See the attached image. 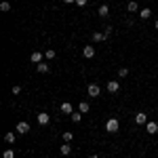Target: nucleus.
<instances>
[{
    "label": "nucleus",
    "mask_w": 158,
    "mask_h": 158,
    "mask_svg": "<svg viewBox=\"0 0 158 158\" xmlns=\"http://www.w3.org/2000/svg\"><path fill=\"white\" fill-rule=\"evenodd\" d=\"M86 93H89V97H95V99H97L99 95H101V86H99L97 82H91V85L86 86Z\"/></svg>",
    "instance_id": "1"
},
{
    "label": "nucleus",
    "mask_w": 158,
    "mask_h": 158,
    "mask_svg": "<svg viewBox=\"0 0 158 158\" xmlns=\"http://www.w3.org/2000/svg\"><path fill=\"white\" fill-rule=\"evenodd\" d=\"M118 129H120V122L116 120V118H110V120L106 122V131H108V133H118Z\"/></svg>",
    "instance_id": "2"
},
{
    "label": "nucleus",
    "mask_w": 158,
    "mask_h": 158,
    "mask_svg": "<svg viewBox=\"0 0 158 158\" xmlns=\"http://www.w3.org/2000/svg\"><path fill=\"white\" fill-rule=\"evenodd\" d=\"M15 131H17L19 135H27V133H30V124H27L25 120L17 122V127H15Z\"/></svg>",
    "instance_id": "3"
},
{
    "label": "nucleus",
    "mask_w": 158,
    "mask_h": 158,
    "mask_svg": "<svg viewBox=\"0 0 158 158\" xmlns=\"http://www.w3.org/2000/svg\"><path fill=\"white\" fill-rule=\"evenodd\" d=\"M36 120H38V124H40V127H47V124L51 122V116L47 114V112H40V114L36 116Z\"/></svg>",
    "instance_id": "4"
},
{
    "label": "nucleus",
    "mask_w": 158,
    "mask_h": 158,
    "mask_svg": "<svg viewBox=\"0 0 158 158\" xmlns=\"http://www.w3.org/2000/svg\"><path fill=\"white\" fill-rule=\"evenodd\" d=\"M108 91L112 95H116V93L120 91V82H118V80H108Z\"/></svg>",
    "instance_id": "5"
},
{
    "label": "nucleus",
    "mask_w": 158,
    "mask_h": 158,
    "mask_svg": "<svg viewBox=\"0 0 158 158\" xmlns=\"http://www.w3.org/2000/svg\"><path fill=\"white\" fill-rule=\"evenodd\" d=\"M42 59H44V53H40V51H34V53H32V55H30V61H32V63H42Z\"/></svg>",
    "instance_id": "6"
},
{
    "label": "nucleus",
    "mask_w": 158,
    "mask_h": 158,
    "mask_svg": "<svg viewBox=\"0 0 158 158\" xmlns=\"http://www.w3.org/2000/svg\"><path fill=\"white\" fill-rule=\"evenodd\" d=\"M82 55H85L86 59H91V57H95V47H91V44H86L85 49H82Z\"/></svg>",
    "instance_id": "7"
},
{
    "label": "nucleus",
    "mask_w": 158,
    "mask_h": 158,
    "mask_svg": "<svg viewBox=\"0 0 158 158\" xmlns=\"http://www.w3.org/2000/svg\"><path fill=\"white\" fill-rule=\"evenodd\" d=\"M135 122H137V124H148V116L143 112H137V114H135Z\"/></svg>",
    "instance_id": "8"
},
{
    "label": "nucleus",
    "mask_w": 158,
    "mask_h": 158,
    "mask_svg": "<svg viewBox=\"0 0 158 158\" xmlns=\"http://www.w3.org/2000/svg\"><path fill=\"white\" fill-rule=\"evenodd\" d=\"M61 112H63V114H74L72 103H70V101H63V103H61Z\"/></svg>",
    "instance_id": "9"
},
{
    "label": "nucleus",
    "mask_w": 158,
    "mask_h": 158,
    "mask_svg": "<svg viewBox=\"0 0 158 158\" xmlns=\"http://www.w3.org/2000/svg\"><path fill=\"white\" fill-rule=\"evenodd\" d=\"M158 133V124L154 120H150L148 122V135H156Z\"/></svg>",
    "instance_id": "10"
},
{
    "label": "nucleus",
    "mask_w": 158,
    "mask_h": 158,
    "mask_svg": "<svg viewBox=\"0 0 158 158\" xmlns=\"http://www.w3.org/2000/svg\"><path fill=\"white\" fill-rule=\"evenodd\" d=\"M97 15H99V17H108V15H110V6H108V4H101V6L97 9Z\"/></svg>",
    "instance_id": "11"
},
{
    "label": "nucleus",
    "mask_w": 158,
    "mask_h": 158,
    "mask_svg": "<svg viewBox=\"0 0 158 158\" xmlns=\"http://www.w3.org/2000/svg\"><path fill=\"white\" fill-rule=\"evenodd\" d=\"M59 152H61V156H70V152H72V146L63 141V146L59 148Z\"/></svg>",
    "instance_id": "12"
},
{
    "label": "nucleus",
    "mask_w": 158,
    "mask_h": 158,
    "mask_svg": "<svg viewBox=\"0 0 158 158\" xmlns=\"http://www.w3.org/2000/svg\"><path fill=\"white\" fill-rule=\"evenodd\" d=\"M36 70H38L40 74H49L51 65H49V63H44V61H42V63H38V65H36Z\"/></svg>",
    "instance_id": "13"
},
{
    "label": "nucleus",
    "mask_w": 158,
    "mask_h": 158,
    "mask_svg": "<svg viewBox=\"0 0 158 158\" xmlns=\"http://www.w3.org/2000/svg\"><path fill=\"white\" fill-rule=\"evenodd\" d=\"M127 11L129 13H139V4H137L135 0H131V2L127 4Z\"/></svg>",
    "instance_id": "14"
},
{
    "label": "nucleus",
    "mask_w": 158,
    "mask_h": 158,
    "mask_svg": "<svg viewBox=\"0 0 158 158\" xmlns=\"http://www.w3.org/2000/svg\"><path fill=\"white\" fill-rule=\"evenodd\" d=\"M4 141H6V143H15V141H17V133L9 131V133L4 135Z\"/></svg>",
    "instance_id": "15"
},
{
    "label": "nucleus",
    "mask_w": 158,
    "mask_h": 158,
    "mask_svg": "<svg viewBox=\"0 0 158 158\" xmlns=\"http://www.w3.org/2000/svg\"><path fill=\"white\" fill-rule=\"evenodd\" d=\"M150 17H152V11H150V9H141V11H139V19L146 21V19H150Z\"/></svg>",
    "instance_id": "16"
},
{
    "label": "nucleus",
    "mask_w": 158,
    "mask_h": 158,
    "mask_svg": "<svg viewBox=\"0 0 158 158\" xmlns=\"http://www.w3.org/2000/svg\"><path fill=\"white\" fill-rule=\"evenodd\" d=\"M93 40H95V42H103V40H108V38H106L103 32H93Z\"/></svg>",
    "instance_id": "17"
},
{
    "label": "nucleus",
    "mask_w": 158,
    "mask_h": 158,
    "mask_svg": "<svg viewBox=\"0 0 158 158\" xmlns=\"http://www.w3.org/2000/svg\"><path fill=\"white\" fill-rule=\"evenodd\" d=\"M89 110H91V106H89V101H80V103H78V112H82V114H86Z\"/></svg>",
    "instance_id": "18"
},
{
    "label": "nucleus",
    "mask_w": 158,
    "mask_h": 158,
    "mask_svg": "<svg viewBox=\"0 0 158 158\" xmlns=\"http://www.w3.org/2000/svg\"><path fill=\"white\" fill-rule=\"evenodd\" d=\"M2 158H15V150H13V148H6V150L2 152Z\"/></svg>",
    "instance_id": "19"
},
{
    "label": "nucleus",
    "mask_w": 158,
    "mask_h": 158,
    "mask_svg": "<svg viewBox=\"0 0 158 158\" xmlns=\"http://www.w3.org/2000/svg\"><path fill=\"white\" fill-rule=\"evenodd\" d=\"M0 11H2V13H9V11H11V2H6V0H4V2H0Z\"/></svg>",
    "instance_id": "20"
},
{
    "label": "nucleus",
    "mask_w": 158,
    "mask_h": 158,
    "mask_svg": "<svg viewBox=\"0 0 158 158\" xmlns=\"http://www.w3.org/2000/svg\"><path fill=\"white\" fill-rule=\"evenodd\" d=\"M72 139H74L72 131H63V141H65V143H70V141H72Z\"/></svg>",
    "instance_id": "21"
},
{
    "label": "nucleus",
    "mask_w": 158,
    "mask_h": 158,
    "mask_svg": "<svg viewBox=\"0 0 158 158\" xmlns=\"http://www.w3.org/2000/svg\"><path fill=\"white\" fill-rule=\"evenodd\" d=\"M103 34H106V38H110L114 34V25H106V27H103Z\"/></svg>",
    "instance_id": "22"
},
{
    "label": "nucleus",
    "mask_w": 158,
    "mask_h": 158,
    "mask_svg": "<svg viewBox=\"0 0 158 158\" xmlns=\"http://www.w3.org/2000/svg\"><path fill=\"white\" fill-rule=\"evenodd\" d=\"M70 118H72V122H80V118H82V112H74V114H70Z\"/></svg>",
    "instance_id": "23"
},
{
    "label": "nucleus",
    "mask_w": 158,
    "mask_h": 158,
    "mask_svg": "<svg viewBox=\"0 0 158 158\" xmlns=\"http://www.w3.org/2000/svg\"><path fill=\"white\" fill-rule=\"evenodd\" d=\"M55 55H57V53H55V51H53V49H47V51H44V57H47V59H55Z\"/></svg>",
    "instance_id": "24"
},
{
    "label": "nucleus",
    "mask_w": 158,
    "mask_h": 158,
    "mask_svg": "<svg viewBox=\"0 0 158 158\" xmlns=\"http://www.w3.org/2000/svg\"><path fill=\"white\" fill-rule=\"evenodd\" d=\"M118 76H120V78H127V76H129V68H120V70H118Z\"/></svg>",
    "instance_id": "25"
},
{
    "label": "nucleus",
    "mask_w": 158,
    "mask_h": 158,
    "mask_svg": "<svg viewBox=\"0 0 158 158\" xmlns=\"http://www.w3.org/2000/svg\"><path fill=\"white\" fill-rule=\"evenodd\" d=\"M74 4H76V6H80V9H85L86 4H89V0H76Z\"/></svg>",
    "instance_id": "26"
},
{
    "label": "nucleus",
    "mask_w": 158,
    "mask_h": 158,
    "mask_svg": "<svg viewBox=\"0 0 158 158\" xmlns=\"http://www.w3.org/2000/svg\"><path fill=\"white\" fill-rule=\"evenodd\" d=\"M21 93V86L19 85H13V95H19Z\"/></svg>",
    "instance_id": "27"
},
{
    "label": "nucleus",
    "mask_w": 158,
    "mask_h": 158,
    "mask_svg": "<svg viewBox=\"0 0 158 158\" xmlns=\"http://www.w3.org/2000/svg\"><path fill=\"white\" fill-rule=\"evenodd\" d=\"M63 2H65V4H72V2H76V0H63Z\"/></svg>",
    "instance_id": "28"
},
{
    "label": "nucleus",
    "mask_w": 158,
    "mask_h": 158,
    "mask_svg": "<svg viewBox=\"0 0 158 158\" xmlns=\"http://www.w3.org/2000/svg\"><path fill=\"white\" fill-rule=\"evenodd\" d=\"M89 158H99V156H97V154H91V156H89Z\"/></svg>",
    "instance_id": "29"
},
{
    "label": "nucleus",
    "mask_w": 158,
    "mask_h": 158,
    "mask_svg": "<svg viewBox=\"0 0 158 158\" xmlns=\"http://www.w3.org/2000/svg\"><path fill=\"white\" fill-rule=\"evenodd\" d=\"M154 27H156V30H158V19H156V23H154Z\"/></svg>",
    "instance_id": "30"
},
{
    "label": "nucleus",
    "mask_w": 158,
    "mask_h": 158,
    "mask_svg": "<svg viewBox=\"0 0 158 158\" xmlns=\"http://www.w3.org/2000/svg\"><path fill=\"white\" fill-rule=\"evenodd\" d=\"M156 148H158V141H156Z\"/></svg>",
    "instance_id": "31"
}]
</instances>
